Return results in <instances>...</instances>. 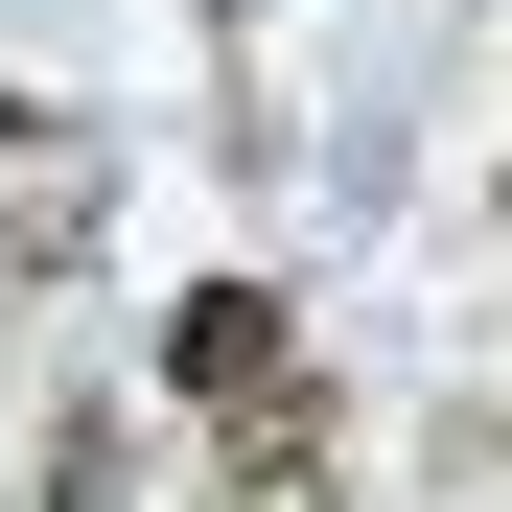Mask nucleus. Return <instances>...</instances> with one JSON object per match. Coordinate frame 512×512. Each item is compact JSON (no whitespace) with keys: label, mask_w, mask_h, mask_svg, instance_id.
Instances as JSON below:
<instances>
[{"label":"nucleus","mask_w":512,"mask_h":512,"mask_svg":"<svg viewBox=\"0 0 512 512\" xmlns=\"http://www.w3.org/2000/svg\"><path fill=\"white\" fill-rule=\"evenodd\" d=\"M210 489H233V512H326V419H303V396L210 419Z\"/></svg>","instance_id":"obj_2"},{"label":"nucleus","mask_w":512,"mask_h":512,"mask_svg":"<svg viewBox=\"0 0 512 512\" xmlns=\"http://www.w3.org/2000/svg\"><path fill=\"white\" fill-rule=\"evenodd\" d=\"M163 396H210V419L303 396V326H280V280H187V303H163Z\"/></svg>","instance_id":"obj_1"}]
</instances>
